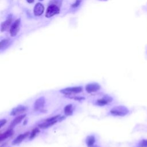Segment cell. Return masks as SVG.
I'll list each match as a JSON object with an SVG mask.
<instances>
[{
    "label": "cell",
    "instance_id": "1",
    "mask_svg": "<svg viewBox=\"0 0 147 147\" xmlns=\"http://www.w3.org/2000/svg\"><path fill=\"white\" fill-rule=\"evenodd\" d=\"M129 113V110L125 106H117L113 107L110 114L114 117H125Z\"/></svg>",
    "mask_w": 147,
    "mask_h": 147
},
{
    "label": "cell",
    "instance_id": "2",
    "mask_svg": "<svg viewBox=\"0 0 147 147\" xmlns=\"http://www.w3.org/2000/svg\"><path fill=\"white\" fill-rule=\"evenodd\" d=\"M63 119V118H61V117L60 115H56L55 116L51 117L46 119L44 121H43V122L40 123L38 125V126L39 128L41 129H47L54 125L59 121H60Z\"/></svg>",
    "mask_w": 147,
    "mask_h": 147
},
{
    "label": "cell",
    "instance_id": "3",
    "mask_svg": "<svg viewBox=\"0 0 147 147\" xmlns=\"http://www.w3.org/2000/svg\"><path fill=\"white\" fill-rule=\"evenodd\" d=\"M83 91V87L82 86H73L68 87L65 88L61 89L60 92L63 94L68 96H72L76 94H79Z\"/></svg>",
    "mask_w": 147,
    "mask_h": 147
},
{
    "label": "cell",
    "instance_id": "4",
    "mask_svg": "<svg viewBox=\"0 0 147 147\" xmlns=\"http://www.w3.org/2000/svg\"><path fill=\"white\" fill-rule=\"evenodd\" d=\"M60 13V8L57 5L53 4H49L47 9V11L45 13V17L47 18H49L54 16Z\"/></svg>",
    "mask_w": 147,
    "mask_h": 147
},
{
    "label": "cell",
    "instance_id": "5",
    "mask_svg": "<svg viewBox=\"0 0 147 147\" xmlns=\"http://www.w3.org/2000/svg\"><path fill=\"white\" fill-rule=\"evenodd\" d=\"M113 98L109 95H105L101 98H99L95 100L94 103L98 106H104L112 102Z\"/></svg>",
    "mask_w": 147,
    "mask_h": 147
},
{
    "label": "cell",
    "instance_id": "6",
    "mask_svg": "<svg viewBox=\"0 0 147 147\" xmlns=\"http://www.w3.org/2000/svg\"><path fill=\"white\" fill-rule=\"evenodd\" d=\"M45 104V99L44 96H40L36 99L33 104V109L36 111L42 110Z\"/></svg>",
    "mask_w": 147,
    "mask_h": 147
},
{
    "label": "cell",
    "instance_id": "7",
    "mask_svg": "<svg viewBox=\"0 0 147 147\" xmlns=\"http://www.w3.org/2000/svg\"><path fill=\"white\" fill-rule=\"evenodd\" d=\"M100 89V85L98 83H90L86 84L85 87V90L86 92L89 94L96 92L99 91Z\"/></svg>",
    "mask_w": 147,
    "mask_h": 147
},
{
    "label": "cell",
    "instance_id": "8",
    "mask_svg": "<svg viewBox=\"0 0 147 147\" xmlns=\"http://www.w3.org/2000/svg\"><path fill=\"white\" fill-rule=\"evenodd\" d=\"M27 109V107H26L25 106L20 105L14 107L10 111V114L11 116H17L19 115H21L26 111Z\"/></svg>",
    "mask_w": 147,
    "mask_h": 147
},
{
    "label": "cell",
    "instance_id": "9",
    "mask_svg": "<svg viewBox=\"0 0 147 147\" xmlns=\"http://www.w3.org/2000/svg\"><path fill=\"white\" fill-rule=\"evenodd\" d=\"M20 19H17L14 22L10 29V34L12 37H15L17 34L20 29Z\"/></svg>",
    "mask_w": 147,
    "mask_h": 147
},
{
    "label": "cell",
    "instance_id": "10",
    "mask_svg": "<svg viewBox=\"0 0 147 147\" xmlns=\"http://www.w3.org/2000/svg\"><path fill=\"white\" fill-rule=\"evenodd\" d=\"M30 132L29 131H26L25 133H22L20 135H18L13 141H12V144L13 145H18L20 143H21L28 136H29Z\"/></svg>",
    "mask_w": 147,
    "mask_h": 147
},
{
    "label": "cell",
    "instance_id": "11",
    "mask_svg": "<svg viewBox=\"0 0 147 147\" xmlns=\"http://www.w3.org/2000/svg\"><path fill=\"white\" fill-rule=\"evenodd\" d=\"M44 11V7L42 4H41V3H37L35 5L33 9V13L36 16H40L41 15H42Z\"/></svg>",
    "mask_w": 147,
    "mask_h": 147
},
{
    "label": "cell",
    "instance_id": "12",
    "mask_svg": "<svg viewBox=\"0 0 147 147\" xmlns=\"http://www.w3.org/2000/svg\"><path fill=\"white\" fill-rule=\"evenodd\" d=\"M26 117V114H23L21 115H17L16 117H15L11 122L10 126V127L13 128L14 127H15L16 125H17L18 124L20 123L24 119V118Z\"/></svg>",
    "mask_w": 147,
    "mask_h": 147
},
{
    "label": "cell",
    "instance_id": "13",
    "mask_svg": "<svg viewBox=\"0 0 147 147\" xmlns=\"http://www.w3.org/2000/svg\"><path fill=\"white\" fill-rule=\"evenodd\" d=\"M86 144L87 147H95L96 143V138L94 135H89L86 138Z\"/></svg>",
    "mask_w": 147,
    "mask_h": 147
},
{
    "label": "cell",
    "instance_id": "14",
    "mask_svg": "<svg viewBox=\"0 0 147 147\" xmlns=\"http://www.w3.org/2000/svg\"><path fill=\"white\" fill-rule=\"evenodd\" d=\"M13 133H14L13 129V128L10 127V129H7L5 132L1 134V135L0 136V141H3L6 140L9 137H11L13 134Z\"/></svg>",
    "mask_w": 147,
    "mask_h": 147
},
{
    "label": "cell",
    "instance_id": "15",
    "mask_svg": "<svg viewBox=\"0 0 147 147\" xmlns=\"http://www.w3.org/2000/svg\"><path fill=\"white\" fill-rule=\"evenodd\" d=\"M11 21H12V18H11V16H9L7 19L5 21L3 22L2 24H1V32H3L6 30H7L9 26L10 25L11 23Z\"/></svg>",
    "mask_w": 147,
    "mask_h": 147
},
{
    "label": "cell",
    "instance_id": "16",
    "mask_svg": "<svg viewBox=\"0 0 147 147\" xmlns=\"http://www.w3.org/2000/svg\"><path fill=\"white\" fill-rule=\"evenodd\" d=\"M74 111V106L72 104L66 105L64 108V112L66 116H70L72 115Z\"/></svg>",
    "mask_w": 147,
    "mask_h": 147
},
{
    "label": "cell",
    "instance_id": "17",
    "mask_svg": "<svg viewBox=\"0 0 147 147\" xmlns=\"http://www.w3.org/2000/svg\"><path fill=\"white\" fill-rule=\"evenodd\" d=\"M10 45V40L8 39H3L1 41L0 44V49L3 51L6 49Z\"/></svg>",
    "mask_w": 147,
    "mask_h": 147
},
{
    "label": "cell",
    "instance_id": "18",
    "mask_svg": "<svg viewBox=\"0 0 147 147\" xmlns=\"http://www.w3.org/2000/svg\"><path fill=\"white\" fill-rule=\"evenodd\" d=\"M39 131H40V130L38 127H36V128H34V129H33L29 134V139L30 140L33 139L37 136V134L39 133Z\"/></svg>",
    "mask_w": 147,
    "mask_h": 147
},
{
    "label": "cell",
    "instance_id": "19",
    "mask_svg": "<svg viewBox=\"0 0 147 147\" xmlns=\"http://www.w3.org/2000/svg\"><path fill=\"white\" fill-rule=\"evenodd\" d=\"M137 147H147V139H144L140 141Z\"/></svg>",
    "mask_w": 147,
    "mask_h": 147
},
{
    "label": "cell",
    "instance_id": "20",
    "mask_svg": "<svg viewBox=\"0 0 147 147\" xmlns=\"http://www.w3.org/2000/svg\"><path fill=\"white\" fill-rule=\"evenodd\" d=\"M61 2H62V0H51L50 1L51 4H53V5H57L59 7H60L61 6Z\"/></svg>",
    "mask_w": 147,
    "mask_h": 147
},
{
    "label": "cell",
    "instance_id": "21",
    "mask_svg": "<svg viewBox=\"0 0 147 147\" xmlns=\"http://www.w3.org/2000/svg\"><path fill=\"white\" fill-rule=\"evenodd\" d=\"M80 2H81V0H76L75 2L72 5V7H78V6L80 5Z\"/></svg>",
    "mask_w": 147,
    "mask_h": 147
},
{
    "label": "cell",
    "instance_id": "22",
    "mask_svg": "<svg viewBox=\"0 0 147 147\" xmlns=\"http://www.w3.org/2000/svg\"><path fill=\"white\" fill-rule=\"evenodd\" d=\"M7 123V121L5 119H1L0 121V127H2L6 123Z\"/></svg>",
    "mask_w": 147,
    "mask_h": 147
},
{
    "label": "cell",
    "instance_id": "23",
    "mask_svg": "<svg viewBox=\"0 0 147 147\" xmlns=\"http://www.w3.org/2000/svg\"><path fill=\"white\" fill-rule=\"evenodd\" d=\"M34 0H26V1L29 3H32L34 2Z\"/></svg>",
    "mask_w": 147,
    "mask_h": 147
},
{
    "label": "cell",
    "instance_id": "24",
    "mask_svg": "<svg viewBox=\"0 0 147 147\" xmlns=\"http://www.w3.org/2000/svg\"><path fill=\"white\" fill-rule=\"evenodd\" d=\"M95 147H99V146H95Z\"/></svg>",
    "mask_w": 147,
    "mask_h": 147
},
{
    "label": "cell",
    "instance_id": "25",
    "mask_svg": "<svg viewBox=\"0 0 147 147\" xmlns=\"http://www.w3.org/2000/svg\"><path fill=\"white\" fill-rule=\"evenodd\" d=\"M39 1H43V0H39Z\"/></svg>",
    "mask_w": 147,
    "mask_h": 147
},
{
    "label": "cell",
    "instance_id": "26",
    "mask_svg": "<svg viewBox=\"0 0 147 147\" xmlns=\"http://www.w3.org/2000/svg\"><path fill=\"white\" fill-rule=\"evenodd\" d=\"M103 1H107V0H103Z\"/></svg>",
    "mask_w": 147,
    "mask_h": 147
}]
</instances>
